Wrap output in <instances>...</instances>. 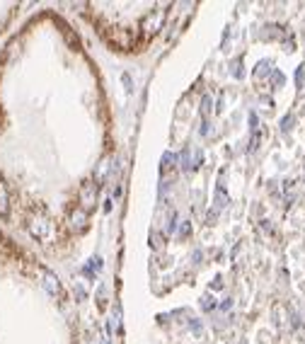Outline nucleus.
<instances>
[{
	"label": "nucleus",
	"mask_w": 305,
	"mask_h": 344,
	"mask_svg": "<svg viewBox=\"0 0 305 344\" xmlns=\"http://www.w3.org/2000/svg\"><path fill=\"white\" fill-rule=\"evenodd\" d=\"M41 279H44V288H46L51 296H58V293H61V281H58V276H56L54 272L41 269Z\"/></svg>",
	"instance_id": "f257e3e1"
},
{
	"label": "nucleus",
	"mask_w": 305,
	"mask_h": 344,
	"mask_svg": "<svg viewBox=\"0 0 305 344\" xmlns=\"http://www.w3.org/2000/svg\"><path fill=\"white\" fill-rule=\"evenodd\" d=\"M70 226H73V230H78V233H83L87 228V211L85 208H75L70 213Z\"/></svg>",
	"instance_id": "f03ea898"
},
{
	"label": "nucleus",
	"mask_w": 305,
	"mask_h": 344,
	"mask_svg": "<svg viewBox=\"0 0 305 344\" xmlns=\"http://www.w3.org/2000/svg\"><path fill=\"white\" fill-rule=\"evenodd\" d=\"M29 230H32V235L34 238H39V240H44L46 235H49V230H51V226L44 221V218H34L32 221V226H29Z\"/></svg>",
	"instance_id": "7ed1b4c3"
},
{
	"label": "nucleus",
	"mask_w": 305,
	"mask_h": 344,
	"mask_svg": "<svg viewBox=\"0 0 305 344\" xmlns=\"http://www.w3.org/2000/svg\"><path fill=\"white\" fill-rule=\"evenodd\" d=\"M225 206H228V194H225V189L218 184V187H216V197H213V216H216L218 211H223Z\"/></svg>",
	"instance_id": "20e7f679"
},
{
	"label": "nucleus",
	"mask_w": 305,
	"mask_h": 344,
	"mask_svg": "<svg viewBox=\"0 0 305 344\" xmlns=\"http://www.w3.org/2000/svg\"><path fill=\"white\" fill-rule=\"evenodd\" d=\"M95 194H97V189H95V184H83V189H80V201H83L85 206H90L92 201H95Z\"/></svg>",
	"instance_id": "39448f33"
},
{
	"label": "nucleus",
	"mask_w": 305,
	"mask_h": 344,
	"mask_svg": "<svg viewBox=\"0 0 305 344\" xmlns=\"http://www.w3.org/2000/svg\"><path fill=\"white\" fill-rule=\"evenodd\" d=\"M211 107H213V97L206 92V95L201 97V116H203V119H208V114H211Z\"/></svg>",
	"instance_id": "423d86ee"
},
{
	"label": "nucleus",
	"mask_w": 305,
	"mask_h": 344,
	"mask_svg": "<svg viewBox=\"0 0 305 344\" xmlns=\"http://www.w3.org/2000/svg\"><path fill=\"white\" fill-rule=\"evenodd\" d=\"M179 165H182V170L184 172H192V150H189V148L182 150V155H179Z\"/></svg>",
	"instance_id": "0eeeda50"
},
{
	"label": "nucleus",
	"mask_w": 305,
	"mask_h": 344,
	"mask_svg": "<svg viewBox=\"0 0 305 344\" xmlns=\"http://www.w3.org/2000/svg\"><path fill=\"white\" fill-rule=\"evenodd\" d=\"M267 70L271 73V61H259V63H257V68H254V78L267 75Z\"/></svg>",
	"instance_id": "6e6552de"
},
{
	"label": "nucleus",
	"mask_w": 305,
	"mask_h": 344,
	"mask_svg": "<svg viewBox=\"0 0 305 344\" xmlns=\"http://www.w3.org/2000/svg\"><path fill=\"white\" fill-rule=\"evenodd\" d=\"M233 78H245V70H242V58H235L233 61Z\"/></svg>",
	"instance_id": "1a4fd4ad"
},
{
	"label": "nucleus",
	"mask_w": 305,
	"mask_h": 344,
	"mask_svg": "<svg viewBox=\"0 0 305 344\" xmlns=\"http://www.w3.org/2000/svg\"><path fill=\"white\" fill-rule=\"evenodd\" d=\"M293 121H296V116H293V114H286L283 119H281V131H283V134H288V131L293 129Z\"/></svg>",
	"instance_id": "9d476101"
},
{
	"label": "nucleus",
	"mask_w": 305,
	"mask_h": 344,
	"mask_svg": "<svg viewBox=\"0 0 305 344\" xmlns=\"http://www.w3.org/2000/svg\"><path fill=\"white\" fill-rule=\"evenodd\" d=\"M177 223H179V218H177V213H172L169 221H167V228H165L167 235H174V233H177Z\"/></svg>",
	"instance_id": "9b49d317"
},
{
	"label": "nucleus",
	"mask_w": 305,
	"mask_h": 344,
	"mask_svg": "<svg viewBox=\"0 0 305 344\" xmlns=\"http://www.w3.org/2000/svg\"><path fill=\"white\" fill-rule=\"evenodd\" d=\"M201 308H203V310H213V308H216V298L206 293V296L201 298Z\"/></svg>",
	"instance_id": "f8f14e48"
},
{
	"label": "nucleus",
	"mask_w": 305,
	"mask_h": 344,
	"mask_svg": "<svg viewBox=\"0 0 305 344\" xmlns=\"http://www.w3.org/2000/svg\"><path fill=\"white\" fill-rule=\"evenodd\" d=\"M102 267H104V264H102V257H100V255L90 257V264H87V269H90V272H92V269H95V272H102Z\"/></svg>",
	"instance_id": "ddd939ff"
},
{
	"label": "nucleus",
	"mask_w": 305,
	"mask_h": 344,
	"mask_svg": "<svg viewBox=\"0 0 305 344\" xmlns=\"http://www.w3.org/2000/svg\"><path fill=\"white\" fill-rule=\"evenodd\" d=\"M189 233H192V221H182V226L177 228V235L179 238H189Z\"/></svg>",
	"instance_id": "4468645a"
},
{
	"label": "nucleus",
	"mask_w": 305,
	"mask_h": 344,
	"mask_svg": "<svg viewBox=\"0 0 305 344\" xmlns=\"http://www.w3.org/2000/svg\"><path fill=\"white\" fill-rule=\"evenodd\" d=\"M121 80H124V87H126V95H131V92H134V80H131V75H129V73H124V75H121Z\"/></svg>",
	"instance_id": "2eb2a0df"
},
{
	"label": "nucleus",
	"mask_w": 305,
	"mask_h": 344,
	"mask_svg": "<svg viewBox=\"0 0 305 344\" xmlns=\"http://www.w3.org/2000/svg\"><path fill=\"white\" fill-rule=\"evenodd\" d=\"M303 83H305V63L298 68V70H296V85L303 87Z\"/></svg>",
	"instance_id": "dca6fc26"
},
{
	"label": "nucleus",
	"mask_w": 305,
	"mask_h": 344,
	"mask_svg": "<svg viewBox=\"0 0 305 344\" xmlns=\"http://www.w3.org/2000/svg\"><path fill=\"white\" fill-rule=\"evenodd\" d=\"M250 131H252V134H257V131H259V119H257L254 112H250Z\"/></svg>",
	"instance_id": "f3484780"
},
{
	"label": "nucleus",
	"mask_w": 305,
	"mask_h": 344,
	"mask_svg": "<svg viewBox=\"0 0 305 344\" xmlns=\"http://www.w3.org/2000/svg\"><path fill=\"white\" fill-rule=\"evenodd\" d=\"M189 330L194 332L196 337H199V335L203 332V327H201V322H199V320H189Z\"/></svg>",
	"instance_id": "a211bd4d"
},
{
	"label": "nucleus",
	"mask_w": 305,
	"mask_h": 344,
	"mask_svg": "<svg viewBox=\"0 0 305 344\" xmlns=\"http://www.w3.org/2000/svg\"><path fill=\"white\" fill-rule=\"evenodd\" d=\"M259 148V131L257 134H252V138H250V153H254Z\"/></svg>",
	"instance_id": "6ab92c4d"
},
{
	"label": "nucleus",
	"mask_w": 305,
	"mask_h": 344,
	"mask_svg": "<svg viewBox=\"0 0 305 344\" xmlns=\"http://www.w3.org/2000/svg\"><path fill=\"white\" fill-rule=\"evenodd\" d=\"M271 80H274V85H276V87H281V85H283V73L274 70V73H271Z\"/></svg>",
	"instance_id": "aec40b11"
},
{
	"label": "nucleus",
	"mask_w": 305,
	"mask_h": 344,
	"mask_svg": "<svg viewBox=\"0 0 305 344\" xmlns=\"http://www.w3.org/2000/svg\"><path fill=\"white\" fill-rule=\"evenodd\" d=\"M201 136H208V119H203V126H201Z\"/></svg>",
	"instance_id": "412c9836"
},
{
	"label": "nucleus",
	"mask_w": 305,
	"mask_h": 344,
	"mask_svg": "<svg viewBox=\"0 0 305 344\" xmlns=\"http://www.w3.org/2000/svg\"><path fill=\"white\" fill-rule=\"evenodd\" d=\"M150 245H155V247H158V250H160V247H163V242H160V238H158V235H155V238H150Z\"/></svg>",
	"instance_id": "4be33fe9"
},
{
	"label": "nucleus",
	"mask_w": 305,
	"mask_h": 344,
	"mask_svg": "<svg viewBox=\"0 0 305 344\" xmlns=\"http://www.w3.org/2000/svg\"><path fill=\"white\" fill-rule=\"evenodd\" d=\"M75 293H78V298H80V301L85 298V288L83 286H75Z\"/></svg>",
	"instance_id": "5701e85b"
},
{
	"label": "nucleus",
	"mask_w": 305,
	"mask_h": 344,
	"mask_svg": "<svg viewBox=\"0 0 305 344\" xmlns=\"http://www.w3.org/2000/svg\"><path fill=\"white\" fill-rule=\"evenodd\" d=\"M223 310H228V308H233V301H230V298H228V301H223V306H221Z\"/></svg>",
	"instance_id": "b1692460"
},
{
	"label": "nucleus",
	"mask_w": 305,
	"mask_h": 344,
	"mask_svg": "<svg viewBox=\"0 0 305 344\" xmlns=\"http://www.w3.org/2000/svg\"><path fill=\"white\" fill-rule=\"evenodd\" d=\"M223 286V281H221V276H216V279H213V288H221Z\"/></svg>",
	"instance_id": "393cba45"
},
{
	"label": "nucleus",
	"mask_w": 305,
	"mask_h": 344,
	"mask_svg": "<svg viewBox=\"0 0 305 344\" xmlns=\"http://www.w3.org/2000/svg\"><path fill=\"white\" fill-rule=\"evenodd\" d=\"M192 259H194V262H199V259H201V250H194V255H192Z\"/></svg>",
	"instance_id": "a878e982"
},
{
	"label": "nucleus",
	"mask_w": 305,
	"mask_h": 344,
	"mask_svg": "<svg viewBox=\"0 0 305 344\" xmlns=\"http://www.w3.org/2000/svg\"><path fill=\"white\" fill-rule=\"evenodd\" d=\"M102 344H109V342H107V340H102Z\"/></svg>",
	"instance_id": "bb28decb"
}]
</instances>
